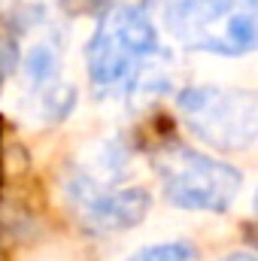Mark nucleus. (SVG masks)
Segmentation results:
<instances>
[{"label":"nucleus","instance_id":"5","mask_svg":"<svg viewBox=\"0 0 258 261\" xmlns=\"http://www.w3.org/2000/svg\"><path fill=\"white\" fill-rule=\"evenodd\" d=\"M73 200L79 206L82 222L100 234H116V231H128L134 225H140L152 206V197L146 189H131V186L128 189L110 186V189L85 192Z\"/></svg>","mask_w":258,"mask_h":261},{"label":"nucleus","instance_id":"6","mask_svg":"<svg viewBox=\"0 0 258 261\" xmlns=\"http://www.w3.org/2000/svg\"><path fill=\"white\" fill-rule=\"evenodd\" d=\"M125 261H194V249L186 240H167V243H152L137 252H131Z\"/></svg>","mask_w":258,"mask_h":261},{"label":"nucleus","instance_id":"4","mask_svg":"<svg viewBox=\"0 0 258 261\" xmlns=\"http://www.w3.org/2000/svg\"><path fill=\"white\" fill-rule=\"evenodd\" d=\"M186 128L210 149L243 152L258 137V100L252 91L194 85L179 94Z\"/></svg>","mask_w":258,"mask_h":261},{"label":"nucleus","instance_id":"7","mask_svg":"<svg viewBox=\"0 0 258 261\" xmlns=\"http://www.w3.org/2000/svg\"><path fill=\"white\" fill-rule=\"evenodd\" d=\"M67 12H76V15H85V12H107L113 3L119 0H61Z\"/></svg>","mask_w":258,"mask_h":261},{"label":"nucleus","instance_id":"3","mask_svg":"<svg viewBox=\"0 0 258 261\" xmlns=\"http://www.w3.org/2000/svg\"><path fill=\"white\" fill-rule=\"evenodd\" d=\"M158 179L173 206L194 213H225L234 206L243 189V173L234 164L186 146L161 155Z\"/></svg>","mask_w":258,"mask_h":261},{"label":"nucleus","instance_id":"1","mask_svg":"<svg viewBox=\"0 0 258 261\" xmlns=\"http://www.w3.org/2000/svg\"><path fill=\"white\" fill-rule=\"evenodd\" d=\"M164 24L192 52L240 58L258 46V0H167Z\"/></svg>","mask_w":258,"mask_h":261},{"label":"nucleus","instance_id":"2","mask_svg":"<svg viewBox=\"0 0 258 261\" xmlns=\"http://www.w3.org/2000/svg\"><path fill=\"white\" fill-rule=\"evenodd\" d=\"M161 55L158 31L140 3H113L97 21L85 49V67L97 88L131 85V79Z\"/></svg>","mask_w":258,"mask_h":261},{"label":"nucleus","instance_id":"8","mask_svg":"<svg viewBox=\"0 0 258 261\" xmlns=\"http://www.w3.org/2000/svg\"><path fill=\"white\" fill-rule=\"evenodd\" d=\"M219 261H258L252 252H243V249H237V252H228V255H222Z\"/></svg>","mask_w":258,"mask_h":261}]
</instances>
